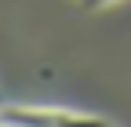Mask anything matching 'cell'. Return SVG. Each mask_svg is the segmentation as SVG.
Here are the masks:
<instances>
[{
	"label": "cell",
	"instance_id": "cell-2",
	"mask_svg": "<svg viewBox=\"0 0 131 127\" xmlns=\"http://www.w3.org/2000/svg\"><path fill=\"white\" fill-rule=\"evenodd\" d=\"M84 7H106V4H113V0H80Z\"/></svg>",
	"mask_w": 131,
	"mask_h": 127
},
{
	"label": "cell",
	"instance_id": "cell-1",
	"mask_svg": "<svg viewBox=\"0 0 131 127\" xmlns=\"http://www.w3.org/2000/svg\"><path fill=\"white\" fill-rule=\"evenodd\" d=\"M7 120H22L29 127H106V120H95L84 113H69V109H33V105H18V109H4Z\"/></svg>",
	"mask_w": 131,
	"mask_h": 127
},
{
	"label": "cell",
	"instance_id": "cell-4",
	"mask_svg": "<svg viewBox=\"0 0 131 127\" xmlns=\"http://www.w3.org/2000/svg\"><path fill=\"white\" fill-rule=\"evenodd\" d=\"M0 127H4V109H0Z\"/></svg>",
	"mask_w": 131,
	"mask_h": 127
},
{
	"label": "cell",
	"instance_id": "cell-3",
	"mask_svg": "<svg viewBox=\"0 0 131 127\" xmlns=\"http://www.w3.org/2000/svg\"><path fill=\"white\" fill-rule=\"evenodd\" d=\"M4 127H29V123H22V120H7V116H4Z\"/></svg>",
	"mask_w": 131,
	"mask_h": 127
},
{
	"label": "cell",
	"instance_id": "cell-5",
	"mask_svg": "<svg viewBox=\"0 0 131 127\" xmlns=\"http://www.w3.org/2000/svg\"><path fill=\"white\" fill-rule=\"evenodd\" d=\"M106 127H109V123H106Z\"/></svg>",
	"mask_w": 131,
	"mask_h": 127
}]
</instances>
